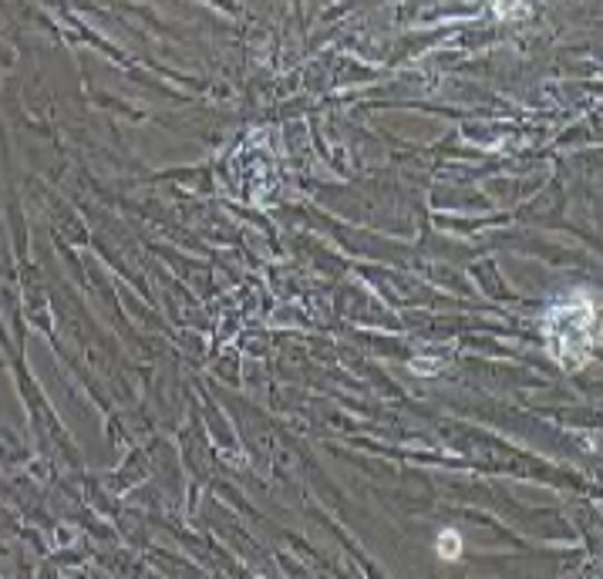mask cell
Wrapping results in <instances>:
<instances>
[{
  "label": "cell",
  "mask_w": 603,
  "mask_h": 579,
  "mask_svg": "<svg viewBox=\"0 0 603 579\" xmlns=\"http://www.w3.org/2000/svg\"><path fill=\"white\" fill-rule=\"evenodd\" d=\"M543 331H546L549 354L566 371L583 367L593 357V344H596V307H593V301L586 294H573V297L553 304Z\"/></svg>",
  "instance_id": "1"
},
{
  "label": "cell",
  "mask_w": 603,
  "mask_h": 579,
  "mask_svg": "<svg viewBox=\"0 0 603 579\" xmlns=\"http://www.w3.org/2000/svg\"><path fill=\"white\" fill-rule=\"evenodd\" d=\"M463 552V539L456 536V532H441V539H438V556H445V559H456Z\"/></svg>",
  "instance_id": "2"
}]
</instances>
